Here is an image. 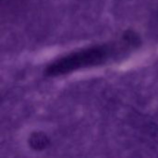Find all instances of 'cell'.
Returning <instances> with one entry per match:
<instances>
[{"label": "cell", "instance_id": "cell-1", "mask_svg": "<svg viewBox=\"0 0 158 158\" xmlns=\"http://www.w3.org/2000/svg\"><path fill=\"white\" fill-rule=\"evenodd\" d=\"M113 52V46L106 44L86 47L54 60L46 67L44 73L48 77H56L81 69L99 66L106 63Z\"/></svg>", "mask_w": 158, "mask_h": 158}, {"label": "cell", "instance_id": "cell-2", "mask_svg": "<svg viewBox=\"0 0 158 158\" xmlns=\"http://www.w3.org/2000/svg\"><path fill=\"white\" fill-rule=\"evenodd\" d=\"M28 142H29V145L33 150H37V151L45 149L49 145V143H50L47 135L40 131L31 133V136L29 137Z\"/></svg>", "mask_w": 158, "mask_h": 158}]
</instances>
